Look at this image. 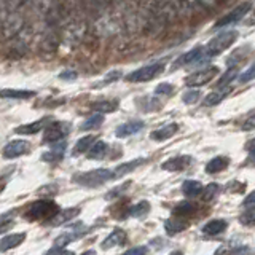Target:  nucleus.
Here are the masks:
<instances>
[{"label":"nucleus","instance_id":"f257e3e1","mask_svg":"<svg viewBox=\"0 0 255 255\" xmlns=\"http://www.w3.org/2000/svg\"><path fill=\"white\" fill-rule=\"evenodd\" d=\"M59 212V206L53 203V201H48V199H38L35 203H30L26 206V209L22 211L24 219H27L30 222H40V220H51L56 214Z\"/></svg>","mask_w":255,"mask_h":255},{"label":"nucleus","instance_id":"393cba45","mask_svg":"<svg viewBox=\"0 0 255 255\" xmlns=\"http://www.w3.org/2000/svg\"><path fill=\"white\" fill-rule=\"evenodd\" d=\"M182 191L187 196H198L203 191V185L198 180H185L182 185Z\"/></svg>","mask_w":255,"mask_h":255},{"label":"nucleus","instance_id":"7c9ffc66","mask_svg":"<svg viewBox=\"0 0 255 255\" xmlns=\"http://www.w3.org/2000/svg\"><path fill=\"white\" fill-rule=\"evenodd\" d=\"M244 214L241 215V219L239 222L243 223V225H247V227H254L255 225V204L254 206H247L244 207Z\"/></svg>","mask_w":255,"mask_h":255},{"label":"nucleus","instance_id":"c03bdc74","mask_svg":"<svg viewBox=\"0 0 255 255\" xmlns=\"http://www.w3.org/2000/svg\"><path fill=\"white\" fill-rule=\"evenodd\" d=\"M48 254H72V252H70V251H66V249H62V246H56V244H54V247H53V249L48 251Z\"/></svg>","mask_w":255,"mask_h":255},{"label":"nucleus","instance_id":"f03ea898","mask_svg":"<svg viewBox=\"0 0 255 255\" xmlns=\"http://www.w3.org/2000/svg\"><path fill=\"white\" fill-rule=\"evenodd\" d=\"M110 179H115V177H114V172L109 169H93L88 172H77L72 175V182H75L82 187H88V188H96Z\"/></svg>","mask_w":255,"mask_h":255},{"label":"nucleus","instance_id":"a211bd4d","mask_svg":"<svg viewBox=\"0 0 255 255\" xmlns=\"http://www.w3.org/2000/svg\"><path fill=\"white\" fill-rule=\"evenodd\" d=\"M56 143H58V145H54L50 151H45V153H43V156H42L43 161H46V163H58V161H61V159H62L64 150H66V142L59 140V142H56Z\"/></svg>","mask_w":255,"mask_h":255},{"label":"nucleus","instance_id":"423d86ee","mask_svg":"<svg viewBox=\"0 0 255 255\" xmlns=\"http://www.w3.org/2000/svg\"><path fill=\"white\" fill-rule=\"evenodd\" d=\"M219 75V69L215 66L206 67L203 70H198L195 74H191L185 78V85L187 86H203L206 83H209L212 78Z\"/></svg>","mask_w":255,"mask_h":255},{"label":"nucleus","instance_id":"6e6552de","mask_svg":"<svg viewBox=\"0 0 255 255\" xmlns=\"http://www.w3.org/2000/svg\"><path fill=\"white\" fill-rule=\"evenodd\" d=\"M30 150V143L26 140H11L10 143H6L3 148V158H18L21 155H26Z\"/></svg>","mask_w":255,"mask_h":255},{"label":"nucleus","instance_id":"7ed1b4c3","mask_svg":"<svg viewBox=\"0 0 255 255\" xmlns=\"http://www.w3.org/2000/svg\"><path fill=\"white\" fill-rule=\"evenodd\" d=\"M238 38V30H228V32H223V34L217 35L215 38H212L209 45L206 46V50H203V56L206 59H211L214 56L220 54L222 51L228 50V48L236 42Z\"/></svg>","mask_w":255,"mask_h":255},{"label":"nucleus","instance_id":"49530a36","mask_svg":"<svg viewBox=\"0 0 255 255\" xmlns=\"http://www.w3.org/2000/svg\"><path fill=\"white\" fill-rule=\"evenodd\" d=\"M247 148H249V150H252V151L255 150V139H254V140H251L249 143H247Z\"/></svg>","mask_w":255,"mask_h":255},{"label":"nucleus","instance_id":"5701e85b","mask_svg":"<svg viewBox=\"0 0 255 255\" xmlns=\"http://www.w3.org/2000/svg\"><path fill=\"white\" fill-rule=\"evenodd\" d=\"M35 96V91L30 90H2L0 91V98L6 99H30Z\"/></svg>","mask_w":255,"mask_h":255},{"label":"nucleus","instance_id":"39448f33","mask_svg":"<svg viewBox=\"0 0 255 255\" xmlns=\"http://www.w3.org/2000/svg\"><path fill=\"white\" fill-rule=\"evenodd\" d=\"M69 134V125L62 122H53L45 128L43 142L46 143H56L62 140Z\"/></svg>","mask_w":255,"mask_h":255},{"label":"nucleus","instance_id":"0eeeda50","mask_svg":"<svg viewBox=\"0 0 255 255\" xmlns=\"http://www.w3.org/2000/svg\"><path fill=\"white\" fill-rule=\"evenodd\" d=\"M251 8H252V3L251 2L239 5L238 8H235L233 11H230L227 16H223L222 19H219L217 22H215V27H225V26H230V24L238 22L241 18H244V14L249 13Z\"/></svg>","mask_w":255,"mask_h":255},{"label":"nucleus","instance_id":"de8ad7c7","mask_svg":"<svg viewBox=\"0 0 255 255\" xmlns=\"http://www.w3.org/2000/svg\"><path fill=\"white\" fill-rule=\"evenodd\" d=\"M254 155H255V150H254Z\"/></svg>","mask_w":255,"mask_h":255},{"label":"nucleus","instance_id":"e433bc0d","mask_svg":"<svg viewBox=\"0 0 255 255\" xmlns=\"http://www.w3.org/2000/svg\"><path fill=\"white\" fill-rule=\"evenodd\" d=\"M182 99H183V102H185V104H195L199 99V91H196V90L187 91L185 94H183Z\"/></svg>","mask_w":255,"mask_h":255},{"label":"nucleus","instance_id":"cd10ccee","mask_svg":"<svg viewBox=\"0 0 255 255\" xmlns=\"http://www.w3.org/2000/svg\"><path fill=\"white\" fill-rule=\"evenodd\" d=\"M196 211V204L193 203H188V201H182L177 206L174 207V214L179 215V217H188L190 214H193Z\"/></svg>","mask_w":255,"mask_h":255},{"label":"nucleus","instance_id":"f704fd0d","mask_svg":"<svg viewBox=\"0 0 255 255\" xmlns=\"http://www.w3.org/2000/svg\"><path fill=\"white\" fill-rule=\"evenodd\" d=\"M254 78H255V64H252V66L247 69L241 77H239V82L247 83V82H251V80H254Z\"/></svg>","mask_w":255,"mask_h":255},{"label":"nucleus","instance_id":"bb28decb","mask_svg":"<svg viewBox=\"0 0 255 255\" xmlns=\"http://www.w3.org/2000/svg\"><path fill=\"white\" fill-rule=\"evenodd\" d=\"M93 109L98 112V114H112L118 109V101H101L96 102Z\"/></svg>","mask_w":255,"mask_h":255},{"label":"nucleus","instance_id":"4c0bfd02","mask_svg":"<svg viewBox=\"0 0 255 255\" xmlns=\"http://www.w3.org/2000/svg\"><path fill=\"white\" fill-rule=\"evenodd\" d=\"M122 77V72L120 70H115V72H112V74H109L107 77H106V80L104 82H101V83H96L94 86H104V85H107V83H110V82H117V80Z\"/></svg>","mask_w":255,"mask_h":255},{"label":"nucleus","instance_id":"9b49d317","mask_svg":"<svg viewBox=\"0 0 255 255\" xmlns=\"http://www.w3.org/2000/svg\"><path fill=\"white\" fill-rule=\"evenodd\" d=\"M142 128H143V122H140V120H134V122H128L125 125H120L117 128L115 134H117V137L125 139V137H129L132 134H137Z\"/></svg>","mask_w":255,"mask_h":255},{"label":"nucleus","instance_id":"a19ab883","mask_svg":"<svg viewBox=\"0 0 255 255\" xmlns=\"http://www.w3.org/2000/svg\"><path fill=\"white\" fill-rule=\"evenodd\" d=\"M196 3L203 8H214V6H217L219 0H196Z\"/></svg>","mask_w":255,"mask_h":255},{"label":"nucleus","instance_id":"473e14b6","mask_svg":"<svg viewBox=\"0 0 255 255\" xmlns=\"http://www.w3.org/2000/svg\"><path fill=\"white\" fill-rule=\"evenodd\" d=\"M219 193V185L217 183H211V185H207L206 190H204V195H203V199L204 201H211V199Z\"/></svg>","mask_w":255,"mask_h":255},{"label":"nucleus","instance_id":"aec40b11","mask_svg":"<svg viewBox=\"0 0 255 255\" xmlns=\"http://www.w3.org/2000/svg\"><path fill=\"white\" fill-rule=\"evenodd\" d=\"M177 129H179V126L175 123H171V125H166L163 128H159V129L153 131L150 134V137L153 140H166V139L172 137V135L177 132Z\"/></svg>","mask_w":255,"mask_h":255},{"label":"nucleus","instance_id":"20e7f679","mask_svg":"<svg viewBox=\"0 0 255 255\" xmlns=\"http://www.w3.org/2000/svg\"><path fill=\"white\" fill-rule=\"evenodd\" d=\"M164 70V64L163 62H155V64H148V66H143L137 70H134L132 74L126 77L128 82L131 83H142V82H150L159 74H163Z\"/></svg>","mask_w":255,"mask_h":255},{"label":"nucleus","instance_id":"58836bf2","mask_svg":"<svg viewBox=\"0 0 255 255\" xmlns=\"http://www.w3.org/2000/svg\"><path fill=\"white\" fill-rule=\"evenodd\" d=\"M128 187H129V183H125V185H120V187H117V188H114V190H110V191H109V195H107L106 198H107V199H114V198H117V196L122 195V191H125Z\"/></svg>","mask_w":255,"mask_h":255},{"label":"nucleus","instance_id":"1a4fd4ad","mask_svg":"<svg viewBox=\"0 0 255 255\" xmlns=\"http://www.w3.org/2000/svg\"><path fill=\"white\" fill-rule=\"evenodd\" d=\"M88 233L86 231V227H83L82 223H77L74 230H69V231H64V233L61 236H58L54 239V244L56 246H67L69 243L72 241H77V239H80L82 236H85Z\"/></svg>","mask_w":255,"mask_h":255},{"label":"nucleus","instance_id":"dca6fc26","mask_svg":"<svg viewBox=\"0 0 255 255\" xmlns=\"http://www.w3.org/2000/svg\"><path fill=\"white\" fill-rule=\"evenodd\" d=\"M126 243V233L123 230H114L112 231V235H109L107 239H104V243H102V249L104 251H107L110 249V247H114V246H123Z\"/></svg>","mask_w":255,"mask_h":255},{"label":"nucleus","instance_id":"37998d69","mask_svg":"<svg viewBox=\"0 0 255 255\" xmlns=\"http://www.w3.org/2000/svg\"><path fill=\"white\" fill-rule=\"evenodd\" d=\"M147 252H148L147 247H132V249L126 251V254H129V255H132V254H147Z\"/></svg>","mask_w":255,"mask_h":255},{"label":"nucleus","instance_id":"6ab92c4d","mask_svg":"<svg viewBox=\"0 0 255 255\" xmlns=\"http://www.w3.org/2000/svg\"><path fill=\"white\" fill-rule=\"evenodd\" d=\"M145 161H147L145 158H137V159H132V161H128V163H125V164H120V166L117 167V169L114 171V177H115V179L123 177V175L132 172V171L135 169V167L142 166Z\"/></svg>","mask_w":255,"mask_h":255},{"label":"nucleus","instance_id":"ea45409f","mask_svg":"<svg viewBox=\"0 0 255 255\" xmlns=\"http://www.w3.org/2000/svg\"><path fill=\"white\" fill-rule=\"evenodd\" d=\"M243 129L244 131H252V129H255V114H252L249 118L246 120L244 125H243Z\"/></svg>","mask_w":255,"mask_h":255},{"label":"nucleus","instance_id":"79ce46f5","mask_svg":"<svg viewBox=\"0 0 255 255\" xmlns=\"http://www.w3.org/2000/svg\"><path fill=\"white\" fill-rule=\"evenodd\" d=\"M59 78H62V80H75L77 74H75V72H72V70H67V72H62V74L59 75Z\"/></svg>","mask_w":255,"mask_h":255},{"label":"nucleus","instance_id":"b1692460","mask_svg":"<svg viewBox=\"0 0 255 255\" xmlns=\"http://www.w3.org/2000/svg\"><path fill=\"white\" fill-rule=\"evenodd\" d=\"M106 153H107V143L104 140H98L90 147V151H88L86 156L90 159H102Z\"/></svg>","mask_w":255,"mask_h":255},{"label":"nucleus","instance_id":"9d476101","mask_svg":"<svg viewBox=\"0 0 255 255\" xmlns=\"http://www.w3.org/2000/svg\"><path fill=\"white\" fill-rule=\"evenodd\" d=\"M191 164V156L188 155H179V156H174L171 159H167L161 164V167L164 171H183Z\"/></svg>","mask_w":255,"mask_h":255},{"label":"nucleus","instance_id":"a18cd8bd","mask_svg":"<svg viewBox=\"0 0 255 255\" xmlns=\"http://www.w3.org/2000/svg\"><path fill=\"white\" fill-rule=\"evenodd\" d=\"M254 204H255V191H252V193L244 199L243 206H244V207H247V206H254Z\"/></svg>","mask_w":255,"mask_h":255},{"label":"nucleus","instance_id":"72a5a7b5","mask_svg":"<svg viewBox=\"0 0 255 255\" xmlns=\"http://www.w3.org/2000/svg\"><path fill=\"white\" fill-rule=\"evenodd\" d=\"M236 75H238L236 69H233V70L230 69V70L227 72V74L222 77V80H220V82L217 83V88H225V86H227V85H228V83H230L231 80H233V78H235Z\"/></svg>","mask_w":255,"mask_h":255},{"label":"nucleus","instance_id":"4be33fe9","mask_svg":"<svg viewBox=\"0 0 255 255\" xmlns=\"http://www.w3.org/2000/svg\"><path fill=\"white\" fill-rule=\"evenodd\" d=\"M228 164H230V159L227 156H215L214 159H211V161L206 164V172L217 174L225 169V167H228Z\"/></svg>","mask_w":255,"mask_h":255},{"label":"nucleus","instance_id":"2eb2a0df","mask_svg":"<svg viewBox=\"0 0 255 255\" xmlns=\"http://www.w3.org/2000/svg\"><path fill=\"white\" fill-rule=\"evenodd\" d=\"M201 58H203V48H195V50L180 56V58L174 62V69H177L180 66H188V64H193L196 61H201Z\"/></svg>","mask_w":255,"mask_h":255},{"label":"nucleus","instance_id":"f3484780","mask_svg":"<svg viewBox=\"0 0 255 255\" xmlns=\"http://www.w3.org/2000/svg\"><path fill=\"white\" fill-rule=\"evenodd\" d=\"M26 239V233H14V235H8L3 239H0V252L10 251L13 247H18L22 244V241Z\"/></svg>","mask_w":255,"mask_h":255},{"label":"nucleus","instance_id":"ddd939ff","mask_svg":"<svg viewBox=\"0 0 255 255\" xmlns=\"http://www.w3.org/2000/svg\"><path fill=\"white\" fill-rule=\"evenodd\" d=\"M78 214H80L78 207H75V209H74V207H70V209H64V211H59L58 214H56L54 217L50 220V223H51V225H54V227L64 225V223H67L72 219H75Z\"/></svg>","mask_w":255,"mask_h":255},{"label":"nucleus","instance_id":"2f4dec72","mask_svg":"<svg viewBox=\"0 0 255 255\" xmlns=\"http://www.w3.org/2000/svg\"><path fill=\"white\" fill-rule=\"evenodd\" d=\"M148 211H150V204L147 201H140L139 204L132 206L128 214H129L131 217H143V215L148 214Z\"/></svg>","mask_w":255,"mask_h":255},{"label":"nucleus","instance_id":"c85d7f7f","mask_svg":"<svg viewBox=\"0 0 255 255\" xmlns=\"http://www.w3.org/2000/svg\"><path fill=\"white\" fill-rule=\"evenodd\" d=\"M227 94H228V90H220V91H214V93H211L209 96H206L204 106H206V107L217 106V104H220L223 99L227 98Z\"/></svg>","mask_w":255,"mask_h":255},{"label":"nucleus","instance_id":"c756f323","mask_svg":"<svg viewBox=\"0 0 255 255\" xmlns=\"http://www.w3.org/2000/svg\"><path fill=\"white\" fill-rule=\"evenodd\" d=\"M104 123V117L102 114H96L93 117H90L86 120V122H83V125L80 126V129L82 131H90V129H98V128Z\"/></svg>","mask_w":255,"mask_h":255},{"label":"nucleus","instance_id":"4468645a","mask_svg":"<svg viewBox=\"0 0 255 255\" xmlns=\"http://www.w3.org/2000/svg\"><path fill=\"white\" fill-rule=\"evenodd\" d=\"M188 225H190V223L187 220L172 217V219H167L164 222V230H166V233L169 236H174V235L180 233V231H183L185 228H188Z\"/></svg>","mask_w":255,"mask_h":255},{"label":"nucleus","instance_id":"a878e982","mask_svg":"<svg viewBox=\"0 0 255 255\" xmlns=\"http://www.w3.org/2000/svg\"><path fill=\"white\" fill-rule=\"evenodd\" d=\"M94 140H96L94 135H86V137H82L75 143V147H74V150H72V153H74V155L86 153V150H90V147L94 143Z\"/></svg>","mask_w":255,"mask_h":255},{"label":"nucleus","instance_id":"412c9836","mask_svg":"<svg viewBox=\"0 0 255 255\" xmlns=\"http://www.w3.org/2000/svg\"><path fill=\"white\" fill-rule=\"evenodd\" d=\"M227 222L225 220H211L209 223H206V225L203 227V233L207 235V236H217L220 233H223V231L227 230Z\"/></svg>","mask_w":255,"mask_h":255},{"label":"nucleus","instance_id":"f8f14e48","mask_svg":"<svg viewBox=\"0 0 255 255\" xmlns=\"http://www.w3.org/2000/svg\"><path fill=\"white\" fill-rule=\"evenodd\" d=\"M51 123V118H48V117H45V118H42V120H38V122H34V123H29V125H22V126H19V128H16L14 129V132L16 134H35V132H38V131H42V129H45V128Z\"/></svg>","mask_w":255,"mask_h":255},{"label":"nucleus","instance_id":"c9c22d12","mask_svg":"<svg viewBox=\"0 0 255 255\" xmlns=\"http://www.w3.org/2000/svg\"><path fill=\"white\" fill-rule=\"evenodd\" d=\"M172 91H174V86L169 85V83H161V85H158V86H156V90H155L156 94H163V96H171Z\"/></svg>","mask_w":255,"mask_h":255}]
</instances>
